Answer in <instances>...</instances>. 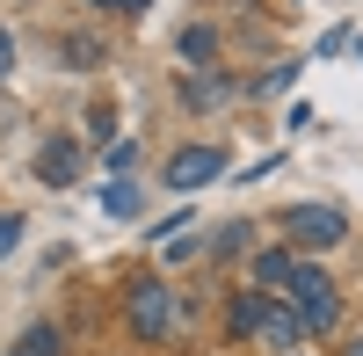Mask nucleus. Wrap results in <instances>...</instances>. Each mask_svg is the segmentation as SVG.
Returning a JSON list of instances; mask_svg holds the SVG:
<instances>
[{
    "label": "nucleus",
    "mask_w": 363,
    "mask_h": 356,
    "mask_svg": "<svg viewBox=\"0 0 363 356\" xmlns=\"http://www.w3.org/2000/svg\"><path fill=\"white\" fill-rule=\"evenodd\" d=\"M218 174H225V145H182L167 160V189H203Z\"/></svg>",
    "instance_id": "obj_5"
},
{
    "label": "nucleus",
    "mask_w": 363,
    "mask_h": 356,
    "mask_svg": "<svg viewBox=\"0 0 363 356\" xmlns=\"http://www.w3.org/2000/svg\"><path fill=\"white\" fill-rule=\"evenodd\" d=\"M124 313H131V335H138V342H167V335H182V320H189V306H182L167 284H153V277L131 284Z\"/></svg>",
    "instance_id": "obj_2"
},
{
    "label": "nucleus",
    "mask_w": 363,
    "mask_h": 356,
    "mask_svg": "<svg viewBox=\"0 0 363 356\" xmlns=\"http://www.w3.org/2000/svg\"><path fill=\"white\" fill-rule=\"evenodd\" d=\"M356 51H363V44H356Z\"/></svg>",
    "instance_id": "obj_15"
},
{
    "label": "nucleus",
    "mask_w": 363,
    "mask_h": 356,
    "mask_svg": "<svg viewBox=\"0 0 363 356\" xmlns=\"http://www.w3.org/2000/svg\"><path fill=\"white\" fill-rule=\"evenodd\" d=\"M211 51H218V37H211V29H182V58H196V66H203Z\"/></svg>",
    "instance_id": "obj_9"
},
{
    "label": "nucleus",
    "mask_w": 363,
    "mask_h": 356,
    "mask_svg": "<svg viewBox=\"0 0 363 356\" xmlns=\"http://www.w3.org/2000/svg\"><path fill=\"white\" fill-rule=\"evenodd\" d=\"M233 335H262L269 349H298L306 328H298V313L284 299H255L247 291V299H233Z\"/></svg>",
    "instance_id": "obj_3"
},
{
    "label": "nucleus",
    "mask_w": 363,
    "mask_h": 356,
    "mask_svg": "<svg viewBox=\"0 0 363 356\" xmlns=\"http://www.w3.org/2000/svg\"><path fill=\"white\" fill-rule=\"evenodd\" d=\"M284 233H291V240L298 247H342L349 240V218L335 211V204H291V211H284Z\"/></svg>",
    "instance_id": "obj_4"
},
{
    "label": "nucleus",
    "mask_w": 363,
    "mask_h": 356,
    "mask_svg": "<svg viewBox=\"0 0 363 356\" xmlns=\"http://www.w3.org/2000/svg\"><path fill=\"white\" fill-rule=\"evenodd\" d=\"M291 269H298V255H284V247H269V255L255 262V277H262V284H291Z\"/></svg>",
    "instance_id": "obj_7"
},
{
    "label": "nucleus",
    "mask_w": 363,
    "mask_h": 356,
    "mask_svg": "<svg viewBox=\"0 0 363 356\" xmlns=\"http://www.w3.org/2000/svg\"><path fill=\"white\" fill-rule=\"evenodd\" d=\"M22 356H58V328H29V342H22Z\"/></svg>",
    "instance_id": "obj_10"
},
{
    "label": "nucleus",
    "mask_w": 363,
    "mask_h": 356,
    "mask_svg": "<svg viewBox=\"0 0 363 356\" xmlns=\"http://www.w3.org/2000/svg\"><path fill=\"white\" fill-rule=\"evenodd\" d=\"M102 211H109V218H138V189H131V182H109V189H102Z\"/></svg>",
    "instance_id": "obj_8"
},
{
    "label": "nucleus",
    "mask_w": 363,
    "mask_h": 356,
    "mask_svg": "<svg viewBox=\"0 0 363 356\" xmlns=\"http://www.w3.org/2000/svg\"><path fill=\"white\" fill-rule=\"evenodd\" d=\"M109 8H124V15H138V8H145V0H109Z\"/></svg>",
    "instance_id": "obj_13"
},
{
    "label": "nucleus",
    "mask_w": 363,
    "mask_h": 356,
    "mask_svg": "<svg viewBox=\"0 0 363 356\" xmlns=\"http://www.w3.org/2000/svg\"><path fill=\"white\" fill-rule=\"evenodd\" d=\"M73 167H80V145H66V138H51L44 153H37V174H44L51 189H66V182H73Z\"/></svg>",
    "instance_id": "obj_6"
},
{
    "label": "nucleus",
    "mask_w": 363,
    "mask_h": 356,
    "mask_svg": "<svg viewBox=\"0 0 363 356\" xmlns=\"http://www.w3.org/2000/svg\"><path fill=\"white\" fill-rule=\"evenodd\" d=\"M15 240H22V218H15V211H0V255H15Z\"/></svg>",
    "instance_id": "obj_11"
},
{
    "label": "nucleus",
    "mask_w": 363,
    "mask_h": 356,
    "mask_svg": "<svg viewBox=\"0 0 363 356\" xmlns=\"http://www.w3.org/2000/svg\"><path fill=\"white\" fill-rule=\"evenodd\" d=\"M284 306L298 313V328H306V335H327V328L342 320V291L327 284L313 262H298V269H291V284H284Z\"/></svg>",
    "instance_id": "obj_1"
},
{
    "label": "nucleus",
    "mask_w": 363,
    "mask_h": 356,
    "mask_svg": "<svg viewBox=\"0 0 363 356\" xmlns=\"http://www.w3.org/2000/svg\"><path fill=\"white\" fill-rule=\"evenodd\" d=\"M349 356H363V342H356V349H349Z\"/></svg>",
    "instance_id": "obj_14"
},
{
    "label": "nucleus",
    "mask_w": 363,
    "mask_h": 356,
    "mask_svg": "<svg viewBox=\"0 0 363 356\" xmlns=\"http://www.w3.org/2000/svg\"><path fill=\"white\" fill-rule=\"evenodd\" d=\"M8 73H15V37L0 29V80H8Z\"/></svg>",
    "instance_id": "obj_12"
}]
</instances>
